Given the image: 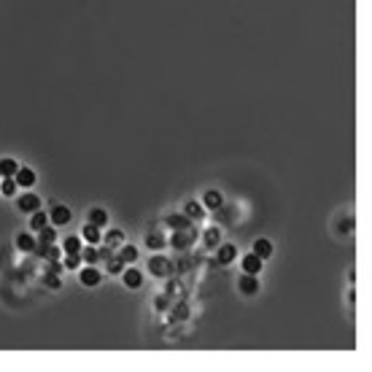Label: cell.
<instances>
[{
  "label": "cell",
  "instance_id": "603a6c76",
  "mask_svg": "<svg viewBox=\"0 0 372 372\" xmlns=\"http://www.w3.org/2000/svg\"><path fill=\"white\" fill-rule=\"evenodd\" d=\"M17 168H19V162H14V160H0V176H14L17 173Z\"/></svg>",
  "mask_w": 372,
  "mask_h": 372
},
{
  "label": "cell",
  "instance_id": "ac0fdd59",
  "mask_svg": "<svg viewBox=\"0 0 372 372\" xmlns=\"http://www.w3.org/2000/svg\"><path fill=\"white\" fill-rule=\"evenodd\" d=\"M254 254L262 256V259H267V256L273 254V243H270V240H256V243H254Z\"/></svg>",
  "mask_w": 372,
  "mask_h": 372
},
{
  "label": "cell",
  "instance_id": "7402d4cb",
  "mask_svg": "<svg viewBox=\"0 0 372 372\" xmlns=\"http://www.w3.org/2000/svg\"><path fill=\"white\" fill-rule=\"evenodd\" d=\"M62 248H65L68 254H81V237H65Z\"/></svg>",
  "mask_w": 372,
  "mask_h": 372
},
{
  "label": "cell",
  "instance_id": "277c9868",
  "mask_svg": "<svg viewBox=\"0 0 372 372\" xmlns=\"http://www.w3.org/2000/svg\"><path fill=\"white\" fill-rule=\"evenodd\" d=\"M78 278H81L84 286H97V283L102 281V273L97 270V267H78Z\"/></svg>",
  "mask_w": 372,
  "mask_h": 372
},
{
  "label": "cell",
  "instance_id": "4316f807",
  "mask_svg": "<svg viewBox=\"0 0 372 372\" xmlns=\"http://www.w3.org/2000/svg\"><path fill=\"white\" fill-rule=\"evenodd\" d=\"M65 267H68V270H78V267H81V254H68Z\"/></svg>",
  "mask_w": 372,
  "mask_h": 372
},
{
  "label": "cell",
  "instance_id": "e0dca14e",
  "mask_svg": "<svg viewBox=\"0 0 372 372\" xmlns=\"http://www.w3.org/2000/svg\"><path fill=\"white\" fill-rule=\"evenodd\" d=\"M119 259H122L124 264L135 262V259H138V248H135V245H122V248H119Z\"/></svg>",
  "mask_w": 372,
  "mask_h": 372
},
{
  "label": "cell",
  "instance_id": "44dd1931",
  "mask_svg": "<svg viewBox=\"0 0 372 372\" xmlns=\"http://www.w3.org/2000/svg\"><path fill=\"white\" fill-rule=\"evenodd\" d=\"M184 213H186L189 219H202V216H205V210H202V208H200V205H197L194 200H189V202L184 205Z\"/></svg>",
  "mask_w": 372,
  "mask_h": 372
},
{
  "label": "cell",
  "instance_id": "2e32d148",
  "mask_svg": "<svg viewBox=\"0 0 372 372\" xmlns=\"http://www.w3.org/2000/svg\"><path fill=\"white\" fill-rule=\"evenodd\" d=\"M221 205H224V197H221V192H210L205 194V208H210V210H216V208H221Z\"/></svg>",
  "mask_w": 372,
  "mask_h": 372
},
{
  "label": "cell",
  "instance_id": "3957f363",
  "mask_svg": "<svg viewBox=\"0 0 372 372\" xmlns=\"http://www.w3.org/2000/svg\"><path fill=\"white\" fill-rule=\"evenodd\" d=\"M17 208H19L22 213H35V210H41V197H38V194H22L19 202H17Z\"/></svg>",
  "mask_w": 372,
  "mask_h": 372
},
{
  "label": "cell",
  "instance_id": "cb8c5ba5",
  "mask_svg": "<svg viewBox=\"0 0 372 372\" xmlns=\"http://www.w3.org/2000/svg\"><path fill=\"white\" fill-rule=\"evenodd\" d=\"M46 221H49V216H46L43 210H35V213H33V219H30V227H33V229H43V227H46Z\"/></svg>",
  "mask_w": 372,
  "mask_h": 372
},
{
  "label": "cell",
  "instance_id": "9a60e30c",
  "mask_svg": "<svg viewBox=\"0 0 372 372\" xmlns=\"http://www.w3.org/2000/svg\"><path fill=\"white\" fill-rule=\"evenodd\" d=\"M0 192H3L6 197L17 194V181H14V176H3V178H0Z\"/></svg>",
  "mask_w": 372,
  "mask_h": 372
},
{
  "label": "cell",
  "instance_id": "8fae6325",
  "mask_svg": "<svg viewBox=\"0 0 372 372\" xmlns=\"http://www.w3.org/2000/svg\"><path fill=\"white\" fill-rule=\"evenodd\" d=\"M146 245H148L151 251H160V248H165V245H168V237H165L160 229H154V232L146 235Z\"/></svg>",
  "mask_w": 372,
  "mask_h": 372
},
{
  "label": "cell",
  "instance_id": "52a82bcc",
  "mask_svg": "<svg viewBox=\"0 0 372 372\" xmlns=\"http://www.w3.org/2000/svg\"><path fill=\"white\" fill-rule=\"evenodd\" d=\"M49 219H51L54 227H65L68 221H70V210L65 208V205H54L51 213H49Z\"/></svg>",
  "mask_w": 372,
  "mask_h": 372
},
{
  "label": "cell",
  "instance_id": "7c38bea8",
  "mask_svg": "<svg viewBox=\"0 0 372 372\" xmlns=\"http://www.w3.org/2000/svg\"><path fill=\"white\" fill-rule=\"evenodd\" d=\"M235 256H237V248L232 243H224V245H219V262L221 264H229V262H235Z\"/></svg>",
  "mask_w": 372,
  "mask_h": 372
},
{
  "label": "cell",
  "instance_id": "30bf717a",
  "mask_svg": "<svg viewBox=\"0 0 372 372\" xmlns=\"http://www.w3.org/2000/svg\"><path fill=\"white\" fill-rule=\"evenodd\" d=\"M165 224L173 227V229H186V227H194V224H192V219H189L186 213H184V216H181V213H170V216L165 219Z\"/></svg>",
  "mask_w": 372,
  "mask_h": 372
},
{
  "label": "cell",
  "instance_id": "83f0119b",
  "mask_svg": "<svg viewBox=\"0 0 372 372\" xmlns=\"http://www.w3.org/2000/svg\"><path fill=\"white\" fill-rule=\"evenodd\" d=\"M122 240H124V235H122V232H111V235H108V245H119Z\"/></svg>",
  "mask_w": 372,
  "mask_h": 372
},
{
  "label": "cell",
  "instance_id": "484cf974",
  "mask_svg": "<svg viewBox=\"0 0 372 372\" xmlns=\"http://www.w3.org/2000/svg\"><path fill=\"white\" fill-rule=\"evenodd\" d=\"M124 270V262L119 256H108V273H122Z\"/></svg>",
  "mask_w": 372,
  "mask_h": 372
},
{
  "label": "cell",
  "instance_id": "d4e9b609",
  "mask_svg": "<svg viewBox=\"0 0 372 372\" xmlns=\"http://www.w3.org/2000/svg\"><path fill=\"white\" fill-rule=\"evenodd\" d=\"M205 245H208V248H213V245H219V229H205Z\"/></svg>",
  "mask_w": 372,
  "mask_h": 372
},
{
  "label": "cell",
  "instance_id": "4fadbf2b",
  "mask_svg": "<svg viewBox=\"0 0 372 372\" xmlns=\"http://www.w3.org/2000/svg\"><path fill=\"white\" fill-rule=\"evenodd\" d=\"M17 248L19 251H35V237L30 232H19L17 235Z\"/></svg>",
  "mask_w": 372,
  "mask_h": 372
},
{
  "label": "cell",
  "instance_id": "d6986e66",
  "mask_svg": "<svg viewBox=\"0 0 372 372\" xmlns=\"http://www.w3.org/2000/svg\"><path fill=\"white\" fill-rule=\"evenodd\" d=\"M100 237H102L100 227H94V224H86L84 227V240L86 243H100Z\"/></svg>",
  "mask_w": 372,
  "mask_h": 372
},
{
  "label": "cell",
  "instance_id": "7a4b0ae2",
  "mask_svg": "<svg viewBox=\"0 0 372 372\" xmlns=\"http://www.w3.org/2000/svg\"><path fill=\"white\" fill-rule=\"evenodd\" d=\"M173 262L168 256H151L148 259V273H154V275H160V278H168V275H173Z\"/></svg>",
  "mask_w": 372,
  "mask_h": 372
},
{
  "label": "cell",
  "instance_id": "5b68a950",
  "mask_svg": "<svg viewBox=\"0 0 372 372\" xmlns=\"http://www.w3.org/2000/svg\"><path fill=\"white\" fill-rule=\"evenodd\" d=\"M122 281L127 289H140V283H143V273L135 270V267H130V270H122Z\"/></svg>",
  "mask_w": 372,
  "mask_h": 372
},
{
  "label": "cell",
  "instance_id": "f1b7e54d",
  "mask_svg": "<svg viewBox=\"0 0 372 372\" xmlns=\"http://www.w3.org/2000/svg\"><path fill=\"white\" fill-rule=\"evenodd\" d=\"M0 178H3V176H0Z\"/></svg>",
  "mask_w": 372,
  "mask_h": 372
},
{
  "label": "cell",
  "instance_id": "8992f818",
  "mask_svg": "<svg viewBox=\"0 0 372 372\" xmlns=\"http://www.w3.org/2000/svg\"><path fill=\"white\" fill-rule=\"evenodd\" d=\"M237 289H240L243 294H248V297L256 294V291H259V278H256V275H248V273H245L243 278L237 281Z\"/></svg>",
  "mask_w": 372,
  "mask_h": 372
},
{
  "label": "cell",
  "instance_id": "9c48e42d",
  "mask_svg": "<svg viewBox=\"0 0 372 372\" xmlns=\"http://www.w3.org/2000/svg\"><path fill=\"white\" fill-rule=\"evenodd\" d=\"M14 181H17V186H33L35 184V173L30 170V168H17Z\"/></svg>",
  "mask_w": 372,
  "mask_h": 372
},
{
  "label": "cell",
  "instance_id": "5bb4252c",
  "mask_svg": "<svg viewBox=\"0 0 372 372\" xmlns=\"http://www.w3.org/2000/svg\"><path fill=\"white\" fill-rule=\"evenodd\" d=\"M89 224L105 227V224H108V213L102 210V208H92V210H89Z\"/></svg>",
  "mask_w": 372,
  "mask_h": 372
},
{
  "label": "cell",
  "instance_id": "6da1fadb",
  "mask_svg": "<svg viewBox=\"0 0 372 372\" xmlns=\"http://www.w3.org/2000/svg\"><path fill=\"white\" fill-rule=\"evenodd\" d=\"M197 240V229L194 227H186V229H176V232L170 235V245L173 248H189V245H192Z\"/></svg>",
  "mask_w": 372,
  "mask_h": 372
},
{
  "label": "cell",
  "instance_id": "ba28073f",
  "mask_svg": "<svg viewBox=\"0 0 372 372\" xmlns=\"http://www.w3.org/2000/svg\"><path fill=\"white\" fill-rule=\"evenodd\" d=\"M262 262H264L262 256H256V254H248V256L243 259V273H248V275H256V273H262Z\"/></svg>",
  "mask_w": 372,
  "mask_h": 372
},
{
  "label": "cell",
  "instance_id": "ffe728a7",
  "mask_svg": "<svg viewBox=\"0 0 372 372\" xmlns=\"http://www.w3.org/2000/svg\"><path fill=\"white\" fill-rule=\"evenodd\" d=\"M81 256H84L89 264H94V262H100V248H94V243H92V245H86V248L81 245Z\"/></svg>",
  "mask_w": 372,
  "mask_h": 372
}]
</instances>
